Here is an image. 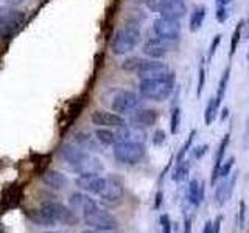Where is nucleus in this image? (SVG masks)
Returning a JSON list of instances; mask_svg holds the SVG:
<instances>
[{"mask_svg":"<svg viewBox=\"0 0 249 233\" xmlns=\"http://www.w3.org/2000/svg\"><path fill=\"white\" fill-rule=\"evenodd\" d=\"M59 152L61 157L80 174H98L100 171H103L101 162L78 145H62Z\"/></svg>","mask_w":249,"mask_h":233,"instance_id":"1","label":"nucleus"},{"mask_svg":"<svg viewBox=\"0 0 249 233\" xmlns=\"http://www.w3.org/2000/svg\"><path fill=\"white\" fill-rule=\"evenodd\" d=\"M215 16H216V20L218 22H226L229 17V10L228 6H216V11H215Z\"/></svg>","mask_w":249,"mask_h":233,"instance_id":"37","label":"nucleus"},{"mask_svg":"<svg viewBox=\"0 0 249 233\" xmlns=\"http://www.w3.org/2000/svg\"><path fill=\"white\" fill-rule=\"evenodd\" d=\"M190 173V160L184 159L182 162L176 163V168L173 171V181L175 182H182L189 177Z\"/></svg>","mask_w":249,"mask_h":233,"instance_id":"27","label":"nucleus"},{"mask_svg":"<svg viewBox=\"0 0 249 233\" xmlns=\"http://www.w3.org/2000/svg\"><path fill=\"white\" fill-rule=\"evenodd\" d=\"M42 182L53 190H62L69 183V179L56 169H47L42 174Z\"/></svg>","mask_w":249,"mask_h":233,"instance_id":"19","label":"nucleus"},{"mask_svg":"<svg viewBox=\"0 0 249 233\" xmlns=\"http://www.w3.org/2000/svg\"><path fill=\"white\" fill-rule=\"evenodd\" d=\"M140 28L137 25V22H128L123 28H120L114 34L111 41V50L117 56L126 54L132 51L140 42Z\"/></svg>","mask_w":249,"mask_h":233,"instance_id":"3","label":"nucleus"},{"mask_svg":"<svg viewBox=\"0 0 249 233\" xmlns=\"http://www.w3.org/2000/svg\"><path fill=\"white\" fill-rule=\"evenodd\" d=\"M76 185L84 191L100 196L106 185V177L100 174H80V177L76 179Z\"/></svg>","mask_w":249,"mask_h":233,"instance_id":"14","label":"nucleus"},{"mask_svg":"<svg viewBox=\"0 0 249 233\" xmlns=\"http://www.w3.org/2000/svg\"><path fill=\"white\" fill-rule=\"evenodd\" d=\"M185 14H187V5L184 0H168L165 6L162 8L160 17L181 20Z\"/></svg>","mask_w":249,"mask_h":233,"instance_id":"17","label":"nucleus"},{"mask_svg":"<svg viewBox=\"0 0 249 233\" xmlns=\"http://www.w3.org/2000/svg\"><path fill=\"white\" fill-rule=\"evenodd\" d=\"M45 233H58V232H45Z\"/></svg>","mask_w":249,"mask_h":233,"instance_id":"48","label":"nucleus"},{"mask_svg":"<svg viewBox=\"0 0 249 233\" xmlns=\"http://www.w3.org/2000/svg\"><path fill=\"white\" fill-rule=\"evenodd\" d=\"M143 64V59H140L137 56H132V58H128L123 61L122 64V68L124 70V72H129V73H137L140 66Z\"/></svg>","mask_w":249,"mask_h":233,"instance_id":"30","label":"nucleus"},{"mask_svg":"<svg viewBox=\"0 0 249 233\" xmlns=\"http://www.w3.org/2000/svg\"><path fill=\"white\" fill-rule=\"evenodd\" d=\"M229 76H231V67H228L224 70V73H223L221 80H220V84H218V92L215 95L218 106H221V103H223L224 93H226V89H228V84H229Z\"/></svg>","mask_w":249,"mask_h":233,"instance_id":"28","label":"nucleus"},{"mask_svg":"<svg viewBox=\"0 0 249 233\" xmlns=\"http://www.w3.org/2000/svg\"><path fill=\"white\" fill-rule=\"evenodd\" d=\"M22 198V190L19 185H10L8 188L3 191L2 196V208H11L16 207L20 202Z\"/></svg>","mask_w":249,"mask_h":233,"instance_id":"22","label":"nucleus"},{"mask_svg":"<svg viewBox=\"0 0 249 233\" xmlns=\"http://www.w3.org/2000/svg\"><path fill=\"white\" fill-rule=\"evenodd\" d=\"M159 118V112L156 109H136L131 114V124H136L139 128H150L156 124Z\"/></svg>","mask_w":249,"mask_h":233,"instance_id":"16","label":"nucleus"},{"mask_svg":"<svg viewBox=\"0 0 249 233\" xmlns=\"http://www.w3.org/2000/svg\"><path fill=\"white\" fill-rule=\"evenodd\" d=\"M168 41H163L160 37H150L148 41L143 44L142 51L145 56H148L150 59H160L162 56H165L168 51Z\"/></svg>","mask_w":249,"mask_h":233,"instance_id":"15","label":"nucleus"},{"mask_svg":"<svg viewBox=\"0 0 249 233\" xmlns=\"http://www.w3.org/2000/svg\"><path fill=\"white\" fill-rule=\"evenodd\" d=\"M206 14H207L206 6L198 5V6L193 8L192 14H190V20H189V28H190V31L196 33V31L202 27V23H204V20H206Z\"/></svg>","mask_w":249,"mask_h":233,"instance_id":"23","label":"nucleus"},{"mask_svg":"<svg viewBox=\"0 0 249 233\" xmlns=\"http://www.w3.org/2000/svg\"><path fill=\"white\" fill-rule=\"evenodd\" d=\"M160 222H162L163 233H170V217H168V215H162L160 216Z\"/></svg>","mask_w":249,"mask_h":233,"instance_id":"41","label":"nucleus"},{"mask_svg":"<svg viewBox=\"0 0 249 233\" xmlns=\"http://www.w3.org/2000/svg\"><path fill=\"white\" fill-rule=\"evenodd\" d=\"M45 215L50 217L54 224H64V225H75L78 222V216L72 208H67L66 205L58 204V202H47L41 207Z\"/></svg>","mask_w":249,"mask_h":233,"instance_id":"8","label":"nucleus"},{"mask_svg":"<svg viewBox=\"0 0 249 233\" xmlns=\"http://www.w3.org/2000/svg\"><path fill=\"white\" fill-rule=\"evenodd\" d=\"M221 34H216L215 37H213V41H212V44H210V47H209V59H212L213 58V54L216 53V50H218V47H220V44H221Z\"/></svg>","mask_w":249,"mask_h":233,"instance_id":"38","label":"nucleus"},{"mask_svg":"<svg viewBox=\"0 0 249 233\" xmlns=\"http://www.w3.org/2000/svg\"><path fill=\"white\" fill-rule=\"evenodd\" d=\"M179 123H181V109L175 107L171 111V121H170V129H171V134H178L179 131Z\"/></svg>","mask_w":249,"mask_h":233,"instance_id":"34","label":"nucleus"},{"mask_svg":"<svg viewBox=\"0 0 249 233\" xmlns=\"http://www.w3.org/2000/svg\"><path fill=\"white\" fill-rule=\"evenodd\" d=\"M207 150H209V146H207V145L196 146V148H195V150H193V155H195V157H196V159H201L202 155H204V154L207 152Z\"/></svg>","mask_w":249,"mask_h":233,"instance_id":"40","label":"nucleus"},{"mask_svg":"<svg viewBox=\"0 0 249 233\" xmlns=\"http://www.w3.org/2000/svg\"><path fill=\"white\" fill-rule=\"evenodd\" d=\"M95 137L101 145H106V146H114L117 143V135L115 132H112L111 129L107 128H98L95 131Z\"/></svg>","mask_w":249,"mask_h":233,"instance_id":"26","label":"nucleus"},{"mask_svg":"<svg viewBox=\"0 0 249 233\" xmlns=\"http://www.w3.org/2000/svg\"><path fill=\"white\" fill-rule=\"evenodd\" d=\"M25 20L27 14L23 11L16 10L13 6H2L0 8V37L11 39Z\"/></svg>","mask_w":249,"mask_h":233,"instance_id":"4","label":"nucleus"},{"mask_svg":"<svg viewBox=\"0 0 249 233\" xmlns=\"http://www.w3.org/2000/svg\"><path fill=\"white\" fill-rule=\"evenodd\" d=\"M139 104H140V97L137 93L131 90H117L112 98L111 107L115 114L126 115V114H132L136 109H139Z\"/></svg>","mask_w":249,"mask_h":233,"instance_id":"7","label":"nucleus"},{"mask_svg":"<svg viewBox=\"0 0 249 233\" xmlns=\"http://www.w3.org/2000/svg\"><path fill=\"white\" fill-rule=\"evenodd\" d=\"M123 194H124V186H123L122 179L114 177V176L106 177V185H105L103 191L100 193L101 200L109 205H117L122 202Z\"/></svg>","mask_w":249,"mask_h":233,"instance_id":"9","label":"nucleus"},{"mask_svg":"<svg viewBox=\"0 0 249 233\" xmlns=\"http://www.w3.org/2000/svg\"><path fill=\"white\" fill-rule=\"evenodd\" d=\"M145 146L142 143H115L114 157L123 165H136L145 157Z\"/></svg>","mask_w":249,"mask_h":233,"instance_id":"5","label":"nucleus"},{"mask_svg":"<svg viewBox=\"0 0 249 233\" xmlns=\"http://www.w3.org/2000/svg\"><path fill=\"white\" fill-rule=\"evenodd\" d=\"M231 196H232V191H231V186H229V177H224L221 181V183L216 186V191H215L216 204L223 205L226 200H229Z\"/></svg>","mask_w":249,"mask_h":233,"instance_id":"25","label":"nucleus"},{"mask_svg":"<svg viewBox=\"0 0 249 233\" xmlns=\"http://www.w3.org/2000/svg\"><path fill=\"white\" fill-rule=\"evenodd\" d=\"M153 30L158 37L163 39V41H176V39L181 36V25H179V20L173 19H165V17H159L156 19L153 23Z\"/></svg>","mask_w":249,"mask_h":233,"instance_id":"10","label":"nucleus"},{"mask_svg":"<svg viewBox=\"0 0 249 233\" xmlns=\"http://www.w3.org/2000/svg\"><path fill=\"white\" fill-rule=\"evenodd\" d=\"M0 233H6V232L3 230V227H2V225H0Z\"/></svg>","mask_w":249,"mask_h":233,"instance_id":"47","label":"nucleus"},{"mask_svg":"<svg viewBox=\"0 0 249 233\" xmlns=\"http://www.w3.org/2000/svg\"><path fill=\"white\" fill-rule=\"evenodd\" d=\"M90 120L98 128H120L123 124H126L122 115L107 111H93Z\"/></svg>","mask_w":249,"mask_h":233,"instance_id":"13","label":"nucleus"},{"mask_svg":"<svg viewBox=\"0 0 249 233\" xmlns=\"http://www.w3.org/2000/svg\"><path fill=\"white\" fill-rule=\"evenodd\" d=\"M218 109H220V106H218L215 97H212V98L209 100V103L206 106V111H204V121H206L207 126H210V124L215 121V116L218 114Z\"/></svg>","mask_w":249,"mask_h":233,"instance_id":"29","label":"nucleus"},{"mask_svg":"<svg viewBox=\"0 0 249 233\" xmlns=\"http://www.w3.org/2000/svg\"><path fill=\"white\" fill-rule=\"evenodd\" d=\"M229 146V134H226L221 140L220 146H218V151H216V155H215V163H213V169H212V177H210V183L215 185V182L220 179V168L224 162V154H226V150H228Z\"/></svg>","mask_w":249,"mask_h":233,"instance_id":"20","label":"nucleus"},{"mask_svg":"<svg viewBox=\"0 0 249 233\" xmlns=\"http://www.w3.org/2000/svg\"><path fill=\"white\" fill-rule=\"evenodd\" d=\"M232 0H216V6H229Z\"/></svg>","mask_w":249,"mask_h":233,"instance_id":"43","label":"nucleus"},{"mask_svg":"<svg viewBox=\"0 0 249 233\" xmlns=\"http://www.w3.org/2000/svg\"><path fill=\"white\" fill-rule=\"evenodd\" d=\"M243 27H245V20H240L237 23L235 30H233L232 33V41H231V56H233L237 51V47H238V42H240V37H241V31H243Z\"/></svg>","mask_w":249,"mask_h":233,"instance_id":"31","label":"nucleus"},{"mask_svg":"<svg viewBox=\"0 0 249 233\" xmlns=\"http://www.w3.org/2000/svg\"><path fill=\"white\" fill-rule=\"evenodd\" d=\"M175 89V75L171 72L165 78L158 80H140L139 92L140 95L153 101H165Z\"/></svg>","mask_w":249,"mask_h":233,"instance_id":"2","label":"nucleus"},{"mask_svg":"<svg viewBox=\"0 0 249 233\" xmlns=\"http://www.w3.org/2000/svg\"><path fill=\"white\" fill-rule=\"evenodd\" d=\"M204 199V182H199L198 179H192L187 188V200L192 205L198 207Z\"/></svg>","mask_w":249,"mask_h":233,"instance_id":"21","label":"nucleus"},{"mask_svg":"<svg viewBox=\"0 0 249 233\" xmlns=\"http://www.w3.org/2000/svg\"><path fill=\"white\" fill-rule=\"evenodd\" d=\"M117 143H142L146 142V132L143 128H139L136 124H123L115 131Z\"/></svg>","mask_w":249,"mask_h":233,"instance_id":"12","label":"nucleus"},{"mask_svg":"<svg viewBox=\"0 0 249 233\" xmlns=\"http://www.w3.org/2000/svg\"><path fill=\"white\" fill-rule=\"evenodd\" d=\"M190 229H192V222H190V219H185V232H184V233H190Z\"/></svg>","mask_w":249,"mask_h":233,"instance_id":"44","label":"nucleus"},{"mask_svg":"<svg viewBox=\"0 0 249 233\" xmlns=\"http://www.w3.org/2000/svg\"><path fill=\"white\" fill-rule=\"evenodd\" d=\"M75 142H76L78 146L83 148V150H86L88 152L89 151H98L97 137L93 138V137H90V134H86V132H80V134H76Z\"/></svg>","mask_w":249,"mask_h":233,"instance_id":"24","label":"nucleus"},{"mask_svg":"<svg viewBox=\"0 0 249 233\" xmlns=\"http://www.w3.org/2000/svg\"><path fill=\"white\" fill-rule=\"evenodd\" d=\"M165 138H167V134L163 131L158 129L154 132V135H153V143L154 145H162L163 142H165Z\"/></svg>","mask_w":249,"mask_h":233,"instance_id":"39","label":"nucleus"},{"mask_svg":"<svg viewBox=\"0 0 249 233\" xmlns=\"http://www.w3.org/2000/svg\"><path fill=\"white\" fill-rule=\"evenodd\" d=\"M81 233H100V232H92V230H86V232H81Z\"/></svg>","mask_w":249,"mask_h":233,"instance_id":"46","label":"nucleus"},{"mask_svg":"<svg viewBox=\"0 0 249 233\" xmlns=\"http://www.w3.org/2000/svg\"><path fill=\"white\" fill-rule=\"evenodd\" d=\"M69 202L73 212H81L83 215L88 213L93 207H97V202L90 196H88V194H83V193H73L72 196H70Z\"/></svg>","mask_w":249,"mask_h":233,"instance_id":"18","label":"nucleus"},{"mask_svg":"<svg viewBox=\"0 0 249 233\" xmlns=\"http://www.w3.org/2000/svg\"><path fill=\"white\" fill-rule=\"evenodd\" d=\"M139 2H143L145 3V0H139Z\"/></svg>","mask_w":249,"mask_h":233,"instance_id":"50","label":"nucleus"},{"mask_svg":"<svg viewBox=\"0 0 249 233\" xmlns=\"http://www.w3.org/2000/svg\"><path fill=\"white\" fill-rule=\"evenodd\" d=\"M83 219L89 227L95 230H114L117 229V224H119L111 213L106 212L103 208H100L98 205L89 210L88 213H84Z\"/></svg>","mask_w":249,"mask_h":233,"instance_id":"6","label":"nucleus"},{"mask_svg":"<svg viewBox=\"0 0 249 233\" xmlns=\"http://www.w3.org/2000/svg\"><path fill=\"white\" fill-rule=\"evenodd\" d=\"M206 85V67H204V59L201 61L199 68H198V84H196V95L201 97L202 90Z\"/></svg>","mask_w":249,"mask_h":233,"instance_id":"33","label":"nucleus"},{"mask_svg":"<svg viewBox=\"0 0 249 233\" xmlns=\"http://www.w3.org/2000/svg\"><path fill=\"white\" fill-rule=\"evenodd\" d=\"M248 62H249V50H248Z\"/></svg>","mask_w":249,"mask_h":233,"instance_id":"49","label":"nucleus"},{"mask_svg":"<svg viewBox=\"0 0 249 233\" xmlns=\"http://www.w3.org/2000/svg\"><path fill=\"white\" fill-rule=\"evenodd\" d=\"M171 72L165 62L159 59H148L143 61V64L140 66L139 72L136 73L140 80H158V78H165Z\"/></svg>","mask_w":249,"mask_h":233,"instance_id":"11","label":"nucleus"},{"mask_svg":"<svg viewBox=\"0 0 249 233\" xmlns=\"http://www.w3.org/2000/svg\"><path fill=\"white\" fill-rule=\"evenodd\" d=\"M221 221H223V216H218L216 221L212 222V233H220L221 229Z\"/></svg>","mask_w":249,"mask_h":233,"instance_id":"42","label":"nucleus"},{"mask_svg":"<svg viewBox=\"0 0 249 233\" xmlns=\"http://www.w3.org/2000/svg\"><path fill=\"white\" fill-rule=\"evenodd\" d=\"M233 163H235V159H233V157H231L229 160H226V163H223L221 168H220V177H221V179L229 177L231 169H232V166H233Z\"/></svg>","mask_w":249,"mask_h":233,"instance_id":"36","label":"nucleus"},{"mask_svg":"<svg viewBox=\"0 0 249 233\" xmlns=\"http://www.w3.org/2000/svg\"><path fill=\"white\" fill-rule=\"evenodd\" d=\"M160 199H162V193H158V202H156V207H159V204H160Z\"/></svg>","mask_w":249,"mask_h":233,"instance_id":"45","label":"nucleus"},{"mask_svg":"<svg viewBox=\"0 0 249 233\" xmlns=\"http://www.w3.org/2000/svg\"><path fill=\"white\" fill-rule=\"evenodd\" d=\"M195 135H196V131H192V134L189 135V138L185 140V143L181 146V150H179V152L176 154V163L182 162V160L185 159V155H187V152H189V150H190V146H192V142H193Z\"/></svg>","mask_w":249,"mask_h":233,"instance_id":"32","label":"nucleus"},{"mask_svg":"<svg viewBox=\"0 0 249 233\" xmlns=\"http://www.w3.org/2000/svg\"><path fill=\"white\" fill-rule=\"evenodd\" d=\"M168 2V0H145V5L150 11L153 13H160L162 8L165 6V3Z\"/></svg>","mask_w":249,"mask_h":233,"instance_id":"35","label":"nucleus"}]
</instances>
